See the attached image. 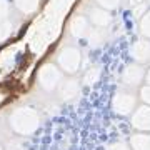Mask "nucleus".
<instances>
[{
	"mask_svg": "<svg viewBox=\"0 0 150 150\" xmlns=\"http://www.w3.org/2000/svg\"><path fill=\"white\" fill-rule=\"evenodd\" d=\"M10 122L18 134H32L38 127V115L32 108H18L10 117Z\"/></svg>",
	"mask_w": 150,
	"mask_h": 150,
	"instance_id": "obj_1",
	"label": "nucleus"
},
{
	"mask_svg": "<svg viewBox=\"0 0 150 150\" xmlns=\"http://www.w3.org/2000/svg\"><path fill=\"white\" fill-rule=\"evenodd\" d=\"M135 105H137V97L129 90H120L115 93L113 97L112 107L113 110L120 115H129L135 110Z\"/></svg>",
	"mask_w": 150,
	"mask_h": 150,
	"instance_id": "obj_2",
	"label": "nucleus"
},
{
	"mask_svg": "<svg viewBox=\"0 0 150 150\" xmlns=\"http://www.w3.org/2000/svg\"><path fill=\"white\" fill-rule=\"evenodd\" d=\"M60 79H62V74L55 69L54 65H45V67L40 70V75H38L40 87L47 92L55 90V88L60 85Z\"/></svg>",
	"mask_w": 150,
	"mask_h": 150,
	"instance_id": "obj_3",
	"label": "nucleus"
},
{
	"mask_svg": "<svg viewBox=\"0 0 150 150\" xmlns=\"http://www.w3.org/2000/svg\"><path fill=\"white\" fill-rule=\"evenodd\" d=\"M132 125L137 130L150 132V105H144L135 110L132 117Z\"/></svg>",
	"mask_w": 150,
	"mask_h": 150,
	"instance_id": "obj_4",
	"label": "nucleus"
},
{
	"mask_svg": "<svg viewBox=\"0 0 150 150\" xmlns=\"http://www.w3.org/2000/svg\"><path fill=\"white\" fill-rule=\"evenodd\" d=\"M60 65H62L64 72L75 74L79 70V65H80V54L72 50V48L65 50L64 54H62V57H60Z\"/></svg>",
	"mask_w": 150,
	"mask_h": 150,
	"instance_id": "obj_5",
	"label": "nucleus"
},
{
	"mask_svg": "<svg viewBox=\"0 0 150 150\" xmlns=\"http://www.w3.org/2000/svg\"><path fill=\"white\" fill-rule=\"evenodd\" d=\"M144 79H145V72L140 67H137V65L129 67V69L123 72V77H122L123 83L129 85V87H137Z\"/></svg>",
	"mask_w": 150,
	"mask_h": 150,
	"instance_id": "obj_6",
	"label": "nucleus"
},
{
	"mask_svg": "<svg viewBox=\"0 0 150 150\" xmlns=\"http://www.w3.org/2000/svg\"><path fill=\"white\" fill-rule=\"evenodd\" d=\"M132 150H150V134H137L130 139Z\"/></svg>",
	"mask_w": 150,
	"mask_h": 150,
	"instance_id": "obj_7",
	"label": "nucleus"
},
{
	"mask_svg": "<svg viewBox=\"0 0 150 150\" xmlns=\"http://www.w3.org/2000/svg\"><path fill=\"white\" fill-rule=\"evenodd\" d=\"M79 95V83L75 80H69L62 85V97L64 100H72Z\"/></svg>",
	"mask_w": 150,
	"mask_h": 150,
	"instance_id": "obj_8",
	"label": "nucleus"
},
{
	"mask_svg": "<svg viewBox=\"0 0 150 150\" xmlns=\"http://www.w3.org/2000/svg\"><path fill=\"white\" fill-rule=\"evenodd\" d=\"M137 47H140V50H137V48H134V57L137 60H140V62H149L150 60V45L149 43H139Z\"/></svg>",
	"mask_w": 150,
	"mask_h": 150,
	"instance_id": "obj_9",
	"label": "nucleus"
},
{
	"mask_svg": "<svg viewBox=\"0 0 150 150\" xmlns=\"http://www.w3.org/2000/svg\"><path fill=\"white\" fill-rule=\"evenodd\" d=\"M140 97L147 105H150V85H145L142 90H140Z\"/></svg>",
	"mask_w": 150,
	"mask_h": 150,
	"instance_id": "obj_10",
	"label": "nucleus"
},
{
	"mask_svg": "<svg viewBox=\"0 0 150 150\" xmlns=\"http://www.w3.org/2000/svg\"><path fill=\"white\" fill-rule=\"evenodd\" d=\"M107 150H132V147H129V145H125V144H113Z\"/></svg>",
	"mask_w": 150,
	"mask_h": 150,
	"instance_id": "obj_11",
	"label": "nucleus"
},
{
	"mask_svg": "<svg viewBox=\"0 0 150 150\" xmlns=\"http://www.w3.org/2000/svg\"><path fill=\"white\" fill-rule=\"evenodd\" d=\"M142 28H144V32H147L150 35V13L147 17H145V20H144V25H142Z\"/></svg>",
	"mask_w": 150,
	"mask_h": 150,
	"instance_id": "obj_12",
	"label": "nucleus"
},
{
	"mask_svg": "<svg viewBox=\"0 0 150 150\" xmlns=\"http://www.w3.org/2000/svg\"><path fill=\"white\" fill-rule=\"evenodd\" d=\"M145 79H147V83H149V85H150V70H149V72H147V75H145Z\"/></svg>",
	"mask_w": 150,
	"mask_h": 150,
	"instance_id": "obj_13",
	"label": "nucleus"
},
{
	"mask_svg": "<svg viewBox=\"0 0 150 150\" xmlns=\"http://www.w3.org/2000/svg\"><path fill=\"white\" fill-rule=\"evenodd\" d=\"M0 150H2V149H0Z\"/></svg>",
	"mask_w": 150,
	"mask_h": 150,
	"instance_id": "obj_14",
	"label": "nucleus"
}]
</instances>
